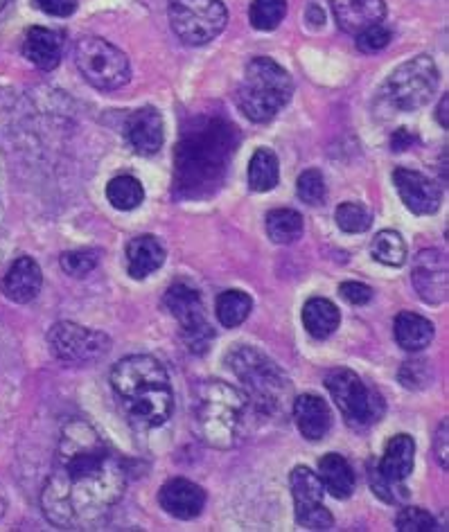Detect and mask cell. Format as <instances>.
Returning <instances> with one entry per match:
<instances>
[{"label":"cell","mask_w":449,"mask_h":532,"mask_svg":"<svg viewBox=\"0 0 449 532\" xmlns=\"http://www.w3.org/2000/svg\"><path fill=\"white\" fill-rule=\"evenodd\" d=\"M307 23H310L312 28H321V25H323V12H321V7L310 5V10H307Z\"/></svg>","instance_id":"44"},{"label":"cell","mask_w":449,"mask_h":532,"mask_svg":"<svg viewBox=\"0 0 449 532\" xmlns=\"http://www.w3.org/2000/svg\"><path fill=\"white\" fill-rule=\"evenodd\" d=\"M125 487L127 469L118 451L86 420H68L41 492L46 519L66 530L91 528L113 510Z\"/></svg>","instance_id":"1"},{"label":"cell","mask_w":449,"mask_h":532,"mask_svg":"<svg viewBox=\"0 0 449 532\" xmlns=\"http://www.w3.org/2000/svg\"><path fill=\"white\" fill-rule=\"evenodd\" d=\"M249 399L222 379L197 384L192 393V424L197 436L213 449H233L246 427Z\"/></svg>","instance_id":"4"},{"label":"cell","mask_w":449,"mask_h":532,"mask_svg":"<svg viewBox=\"0 0 449 532\" xmlns=\"http://www.w3.org/2000/svg\"><path fill=\"white\" fill-rule=\"evenodd\" d=\"M436 458L447 469V420L440 424L436 433Z\"/></svg>","instance_id":"42"},{"label":"cell","mask_w":449,"mask_h":532,"mask_svg":"<svg viewBox=\"0 0 449 532\" xmlns=\"http://www.w3.org/2000/svg\"><path fill=\"white\" fill-rule=\"evenodd\" d=\"M447 106H449V95H445L443 100H440V104H438V113H436L438 122L443 124L445 129H447V124H449V120H447Z\"/></svg>","instance_id":"45"},{"label":"cell","mask_w":449,"mask_h":532,"mask_svg":"<svg viewBox=\"0 0 449 532\" xmlns=\"http://www.w3.org/2000/svg\"><path fill=\"white\" fill-rule=\"evenodd\" d=\"M371 255L384 266H402L407 262V244L395 230H380L371 242Z\"/></svg>","instance_id":"30"},{"label":"cell","mask_w":449,"mask_h":532,"mask_svg":"<svg viewBox=\"0 0 449 532\" xmlns=\"http://www.w3.org/2000/svg\"><path fill=\"white\" fill-rule=\"evenodd\" d=\"M7 510V499H5V492H3V487H0V517H3Z\"/></svg>","instance_id":"46"},{"label":"cell","mask_w":449,"mask_h":532,"mask_svg":"<svg viewBox=\"0 0 449 532\" xmlns=\"http://www.w3.org/2000/svg\"><path fill=\"white\" fill-rule=\"evenodd\" d=\"M298 199L307 206H323L325 197H328V188H325V179L319 170H305L296 181Z\"/></svg>","instance_id":"34"},{"label":"cell","mask_w":449,"mask_h":532,"mask_svg":"<svg viewBox=\"0 0 449 532\" xmlns=\"http://www.w3.org/2000/svg\"><path fill=\"white\" fill-rule=\"evenodd\" d=\"M294 93L292 77L274 59L255 57L244 70L242 84L237 86L235 102L251 122H269L283 111Z\"/></svg>","instance_id":"6"},{"label":"cell","mask_w":449,"mask_h":532,"mask_svg":"<svg viewBox=\"0 0 449 532\" xmlns=\"http://www.w3.org/2000/svg\"><path fill=\"white\" fill-rule=\"evenodd\" d=\"M294 420L301 436L310 442H319L328 436L332 429V413L330 406L323 402L319 395L305 393L294 399Z\"/></svg>","instance_id":"19"},{"label":"cell","mask_w":449,"mask_h":532,"mask_svg":"<svg viewBox=\"0 0 449 532\" xmlns=\"http://www.w3.org/2000/svg\"><path fill=\"white\" fill-rule=\"evenodd\" d=\"M43 285L41 266L32 260V257L23 255L16 260L10 269H7L3 278V294L12 300V303L28 305L39 296Z\"/></svg>","instance_id":"18"},{"label":"cell","mask_w":449,"mask_h":532,"mask_svg":"<svg viewBox=\"0 0 449 532\" xmlns=\"http://www.w3.org/2000/svg\"><path fill=\"white\" fill-rule=\"evenodd\" d=\"M127 138L138 154H156L165 143V127L161 113H158L154 106H143V109L131 113L127 120Z\"/></svg>","instance_id":"17"},{"label":"cell","mask_w":449,"mask_h":532,"mask_svg":"<svg viewBox=\"0 0 449 532\" xmlns=\"http://www.w3.org/2000/svg\"><path fill=\"white\" fill-rule=\"evenodd\" d=\"M292 496L296 521L307 530H330L334 519L323 503V485L310 467H296L292 472Z\"/></svg>","instance_id":"13"},{"label":"cell","mask_w":449,"mask_h":532,"mask_svg":"<svg viewBox=\"0 0 449 532\" xmlns=\"http://www.w3.org/2000/svg\"><path fill=\"white\" fill-rule=\"evenodd\" d=\"M337 25L348 34H359L386 16L384 0H330Z\"/></svg>","instance_id":"20"},{"label":"cell","mask_w":449,"mask_h":532,"mask_svg":"<svg viewBox=\"0 0 449 532\" xmlns=\"http://www.w3.org/2000/svg\"><path fill=\"white\" fill-rule=\"evenodd\" d=\"M7 3H10V0H0V10H3V7H5Z\"/></svg>","instance_id":"47"},{"label":"cell","mask_w":449,"mask_h":532,"mask_svg":"<svg viewBox=\"0 0 449 532\" xmlns=\"http://www.w3.org/2000/svg\"><path fill=\"white\" fill-rule=\"evenodd\" d=\"M325 388L350 427H371L384 413V399L375 388L348 368H334L325 375Z\"/></svg>","instance_id":"7"},{"label":"cell","mask_w":449,"mask_h":532,"mask_svg":"<svg viewBox=\"0 0 449 532\" xmlns=\"http://www.w3.org/2000/svg\"><path fill=\"white\" fill-rule=\"evenodd\" d=\"M34 3L39 5L41 12L59 16V19H64V16H70L77 10V0H34Z\"/></svg>","instance_id":"41"},{"label":"cell","mask_w":449,"mask_h":532,"mask_svg":"<svg viewBox=\"0 0 449 532\" xmlns=\"http://www.w3.org/2000/svg\"><path fill=\"white\" fill-rule=\"evenodd\" d=\"M339 294L350 305H368L373 300V289L364 285V282H343Z\"/></svg>","instance_id":"40"},{"label":"cell","mask_w":449,"mask_h":532,"mask_svg":"<svg viewBox=\"0 0 449 532\" xmlns=\"http://www.w3.org/2000/svg\"><path fill=\"white\" fill-rule=\"evenodd\" d=\"M253 309V300L244 294V291H224L217 298V318L224 327H237L249 318Z\"/></svg>","instance_id":"31"},{"label":"cell","mask_w":449,"mask_h":532,"mask_svg":"<svg viewBox=\"0 0 449 532\" xmlns=\"http://www.w3.org/2000/svg\"><path fill=\"white\" fill-rule=\"evenodd\" d=\"M167 14L174 34L186 46H204L228 23L222 0H167Z\"/></svg>","instance_id":"9"},{"label":"cell","mask_w":449,"mask_h":532,"mask_svg":"<svg viewBox=\"0 0 449 532\" xmlns=\"http://www.w3.org/2000/svg\"><path fill=\"white\" fill-rule=\"evenodd\" d=\"M357 37V48L364 52V55H373V52H380L391 43V30L384 28V25L375 23L371 28L362 30Z\"/></svg>","instance_id":"38"},{"label":"cell","mask_w":449,"mask_h":532,"mask_svg":"<svg viewBox=\"0 0 449 532\" xmlns=\"http://www.w3.org/2000/svg\"><path fill=\"white\" fill-rule=\"evenodd\" d=\"M427 361H407L400 370V381L407 388H425L427 386Z\"/></svg>","instance_id":"39"},{"label":"cell","mask_w":449,"mask_h":532,"mask_svg":"<svg viewBox=\"0 0 449 532\" xmlns=\"http://www.w3.org/2000/svg\"><path fill=\"white\" fill-rule=\"evenodd\" d=\"M287 14V0H253L249 21L255 30L271 32L283 23Z\"/></svg>","instance_id":"33"},{"label":"cell","mask_w":449,"mask_h":532,"mask_svg":"<svg viewBox=\"0 0 449 532\" xmlns=\"http://www.w3.org/2000/svg\"><path fill=\"white\" fill-rule=\"evenodd\" d=\"M334 221H337V226L343 230V233L359 235L366 233V230L373 226V210L368 208L366 203L346 201L341 203L337 212H334Z\"/></svg>","instance_id":"32"},{"label":"cell","mask_w":449,"mask_h":532,"mask_svg":"<svg viewBox=\"0 0 449 532\" xmlns=\"http://www.w3.org/2000/svg\"><path fill=\"white\" fill-rule=\"evenodd\" d=\"M371 487L382 501L391 503V505H400L409 499V490L404 487V483L389 481V478H384L380 472H377V469L371 472Z\"/></svg>","instance_id":"37"},{"label":"cell","mask_w":449,"mask_h":532,"mask_svg":"<svg viewBox=\"0 0 449 532\" xmlns=\"http://www.w3.org/2000/svg\"><path fill=\"white\" fill-rule=\"evenodd\" d=\"M111 388L122 415L136 429H156L170 420L174 393L163 363L147 354H131L111 370Z\"/></svg>","instance_id":"3"},{"label":"cell","mask_w":449,"mask_h":532,"mask_svg":"<svg viewBox=\"0 0 449 532\" xmlns=\"http://www.w3.org/2000/svg\"><path fill=\"white\" fill-rule=\"evenodd\" d=\"M165 262V251L161 242L152 235L134 237L127 244V271L134 280H145L158 271Z\"/></svg>","instance_id":"22"},{"label":"cell","mask_w":449,"mask_h":532,"mask_svg":"<svg viewBox=\"0 0 449 532\" xmlns=\"http://www.w3.org/2000/svg\"><path fill=\"white\" fill-rule=\"evenodd\" d=\"M48 345L52 354L66 366H88V363L107 357V352L111 350L107 334L70 321H61L50 327Z\"/></svg>","instance_id":"11"},{"label":"cell","mask_w":449,"mask_h":532,"mask_svg":"<svg viewBox=\"0 0 449 532\" xmlns=\"http://www.w3.org/2000/svg\"><path fill=\"white\" fill-rule=\"evenodd\" d=\"M393 183L402 203L413 215H434L440 208L443 190L422 172L409 170V167H398V170L393 172Z\"/></svg>","instance_id":"14"},{"label":"cell","mask_w":449,"mask_h":532,"mask_svg":"<svg viewBox=\"0 0 449 532\" xmlns=\"http://www.w3.org/2000/svg\"><path fill=\"white\" fill-rule=\"evenodd\" d=\"M240 143L226 120H204L186 131L174 152V192L179 199H208L222 188Z\"/></svg>","instance_id":"2"},{"label":"cell","mask_w":449,"mask_h":532,"mask_svg":"<svg viewBox=\"0 0 449 532\" xmlns=\"http://www.w3.org/2000/svg\"><path fill=\"white\" fill-rule=\"evenodd\" d=\"M158 503L170 517L190 521L206 508V492L188 478H170L158 492Z\"/></svg>","instance_id":"16"},{"label":"cell","mask_w":449,"mask_h":532,"mask_svg":"<svg viewBox=\"0 0 449 532\" xmlns=\"http://www.w3.org/2000/svg\"><path fill=\"white\" fill-rule=\"evenodd\" d=\"M319 481L325 492H330L334 499H348L355 492V472L350 463L339 454H325L319 460Z\"/></svg>","instance_id":"25"},{"label":"cell","mask_w":449,"mask_h":532,"mask_svg":"<svg viewBox=\"0 0 449 532\" xmlns=\"http://www.w3.org/2000/svg\"><path fill=\"white\" fill-rule=\"evenodd\" d=\"M393 334L395 341L402 350L407 352H420L425 350L434 341V323L427 321L425 316L413 314V312H400L395 316L393 323Z\"/></svg>","instance_id":"23"},{"label":"cell","mask_w":449,"mask_h":532,"mask_svg":"<svg viewBox=\"0 0 449 532\" xmlns=\"http://www.w3.org/2000/svg\"><path fill=\"white\" fill-rule=\"evenodd\" d=\"M395 528L400 532H431L436 530V519L422 508H402L395 519Z\"/></svg>","instance_id":"36"},{"label":"cell","mask_w":449,"mask_h":532,"mask_svg":"<svg viewBox=\"0 0 449 532\" xmlns=\"http://www.w3.org/2000/svg\"><path fill=\"white\" fill-rule=\"evenodd\" d=\"M226 363L233 375L242 381L244 395L255 411L269 418L285 413V406L292 397V384L274 359H269L253 345H237L226 357Z\"/></svg>","instance_id":"5"},{"label":"cell","mask_w":449,"mask_h":532,"mask_svg":"<svg viewBox=\"0 0 449 532\" xmlns=\"http://www.w3.org/2000/svg\"><path fill=\"white\" fill-rule=\"evenodd\" d=\"M61 269L73 278H84L91 273L100 262V253L91 248H79V251H68L61 255Z\"/></svg>","instance_id":"35"},{"label":"cell","mask_w":449,"mask_h":532,"mask_svg":"<svg viewBox=\"0 0 449 532\" xmlns=\"http://www.w3.org/2000/svg\"><path fill=\"white\" fill-rule=\"evenodd\" d=\"M23 55L41 70H52L61 61V37L48 28H30L25 34Z\"/></svg>","instance_id":"24"},{"label":"cell","mask_w":449,"mask_h":532,"mask_svg":"<svg viewBox=\"0 0 449 532\" xmlns=\"http://www.w3.org/2000/svg\"><path fill=\"white\" fill-rule=\"evenodd\" d=\"M264 228L274 244H292L303 235V217L296 210L278 208L271 210L264 219Z\"/></svg>","instance_id":"28"},{"label":"cell","mask_w":449,"mask_h":532,"mask_svg":"<svg viewBox=\"0 0 449 532\" xmlns=\"http://www.w3.org/2000/svg\"><path fill=\"white\" fill-rule=\"evenodd\" d=\"M341 323L339 309L328 298H310L303 307V325L314 339H328Z\"/></svg>","instance_id":"26"},{"label":"cell","mask_w":449,"mask_h":532,"mask_svg":"<svg viewBox=\"0 0 449 532\" xmlns=\"http://www.w3.org/2000/svg\"><path fill=\"white\" fill-rule=\"evenodd\" d=\"M280 181L278 156L267 147H260L249 163V188L253 192H271Z\"/></svg>","instance_id":"27"},{"label":"cell","mask_w":449,"mask_h":532,"mask_svg":"<svg viewBox=\"0 0 449 532\" xmlns=\"http://www.w3.org/2000/svg\"><path fill=\"white\" fill-rule=\"evenodd\" d=\"M107 199L116 210H136L145 201V190L136 176L122 174L109 181Z\"/></svg>","instance_id":"29"},{"label":"cell","mask_w":449,"mask_h":532,"mask_svg":"<svg viewBox=\"0 0 449 532\" xmlns=\"http://www.w3.org/2000/svg\"><path fill=\"white\" fill-rule=\"evenodd\" d=\"M75 64L86 82L100 91H116L129 82L127 55L100 37H84L77 41Z\"/></svg>","instance_id":"10"},{"label":"cell","mask_w":449,"mask_h":532,"mask_svg":"<svg viewBox=\"0 0 449 532\" xmlns=\"http://www.w3.org/2000/svg\"><path fill=\"white\" fill-rule=\"evenodd\" d=\"M413 143H416V138H413L407 129L395 131L391 138V147L395 149V152H404V149H409Z\"/></svg>","instance_id":"43"},{"label":"cell","mask_w":449,"mask_h":532,"mask_svg":"<svg viewBox=\"0 0 449 532\" xmlns=\"http://www.w3.org/2000/svg\"><path fill=\"white\" fill-rule=\"evenodd\" d=\"M413 287L425 303L440 305L447 300V257L429 248L420 251L413 262Z\"/></svg>","instance_id":"15"},{"label":"cell","mask_w":449,"mask_h":532,"mask_svg":"<svg viewBox=\"0 0 449 532\" xmlns=\"http://www.w3.org/2000/svg\"><path fill=\"white\" fill-rule=\"evenodd\" d=\"M438 88V68L434 59L420 55L404 61L391 73L384 84V100L393 109L411 113L425 106Z\"/></svg>","instance_id":"8"},{"label":"cell","mask_w":449,"mask_h":532,"mask_svg":"<svg viewBox=\"0 0 449 532\" xmlns=\"http://www.w3.org/2000/svg\"><path fill=\"white\" fill-rule=\"evenodd\" d=\"M413 460H416V442L407 433H398L386 445L377 472L393 483H404L413 472Z\"/></svg>","instance_id":"21"},{"label":"cell","mask_w":449,"mask_h":532,"mask_svg":"<svg viewBox=\"0 0 449 532\" xmlns=\"http://www.w3.org/2000/svg\"><path fill=\"white\" fill-rule=\"evenodd\" d=\"M165 307L181 325V336L186 348L195 354L206 352L213 341V327L206 321L204 303L197 289H192L186 282H176L165 294Z\"/></svg>","instance_id":"12"}]
</instances>
